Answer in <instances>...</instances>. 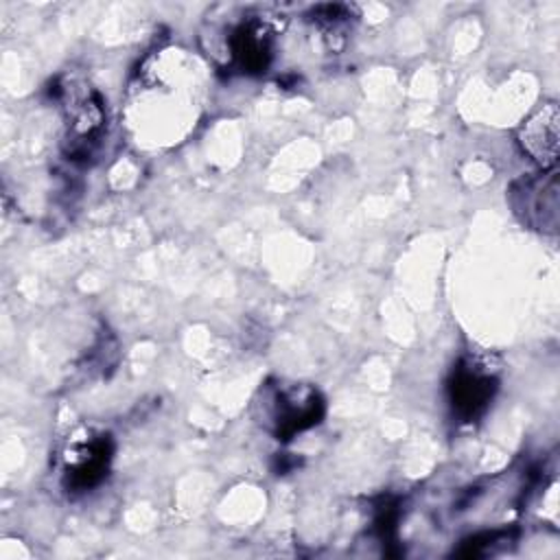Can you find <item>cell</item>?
I'll list each match as a JSON object with an SVG mask.
<instances>
[{
    "label": "cell",
    "mask_w": 560,
    "mask_h": 560,
    "mask_svg": "<svg viewBox=\"0 0 560 560\" xmlns=\"http://www.w3.org/2000/svg\"><path fill=\"white\" fill-rule=\"evenodd\" d=\"M68 153L72 160L88 158L105 127V109L96 92L74 94L68 103Z\"/></svg>",
    "instance_id": "cell-5"
},
{
    "label": "cell",
    "mask_w": 560,
    "mask_h": 560,
    "mask_svg": "<svg viewBox=\"0 0 560 560\" xmlns=\"http://www.w3.org/2000/svg\"><path fill=\"white\" fill-rule=\"evenodd\" d=\"M112 440L105 433H88L72 440L63 453V483L72 492H85L103 481L112 462Z\"/></svg>",
    "instance_id": "cell-4"
},
{
    "label": "cell",
    "mask_w": 560,
    "mask_h": 560,
    "mask_svg": "<svg viewBox=\"0 0 560 560\" xmlns=\"http://www.w3.org/2000/svg\"><path fill=\"white\" fill-rule=\"evenodd\" d=\"M256 407L258 422L278 440H291L295 433L315 427L324 416L322 394L302 383L265 385Z\"/></svg>",
    "instance_id": "cell-1"
},
{
    "label": "cell",
    "mask_w": 560,
    "mask_h": 560,
    "mask_svg": "<svg viewBox=\"0 0 560 560\" xmlns=\"http://www.w3.org/2000/svg\"><path fill=\"white\" fill-rule=\"evenodd\" d=\"M271 50H273L271 28L258 18L243 20L238 26L232 28L228 37L230 61L241 72H249V74L262 72L269 66Z\"/></svg>",
    "instance_id": "cell-6"
},
{
    "label": "cell",
    "mask_w": 560,
    "mask_h": 560,
    "mask_svg": "<svg viewBox=\"0 0 560 560\" xmlns=\"http://www.w3.org/2000/svg\"><path fill=\"white\" fill-rule=\"evenodd\" d=\"M497 387V374L486 363L470 357L462 359L457 368H453L446 385L448 405L462 422H472L488 409Z\"/></svg>",
    "instance_id": "cell-3"
},
{
    "label": "cell",
    "mask_w": 560,
    "mask_h": 560,
    "mask_svg": "<svg viewBox=\"0 0 560 560\" xmlns=\"http://www.w3.org/2000/svg\"><path fill=\"white\" fill-rule=\"evenodd\" d=\"M510 203L525 225L542 234H556L560 214L558 173L549 168L518 179L510 190Z\"/></svg>",
    "instance_id": "cell-2"
},
{
    "label": "cell",
    "mask_w": 560,
    "mask_h": 560,
    "mask_svg": "<svg viewBox=\"0 0 560 560\" xmlns=\"http://www.w3.org/2000/svg\"><path fill=\"white\" fill-rule=\"evenodd\" d=\"M518 144L542 168H551L558 158V107L545 103L518 129Z\"/></svg>",
    "instance_id": "cell-7"
}]
</instances>
